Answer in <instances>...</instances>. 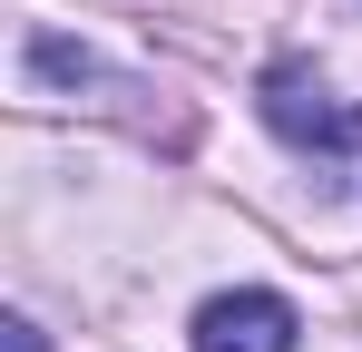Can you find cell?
Returning <instances> with one entry per match:
<instances>
[{
  "label": "cell",
  "mask_w": 362,
  "mask_h": 352,
  "mask_svg": "<svg viewBox=\"0 0 362 352\" xmlns=\"http://www.w3.org/2000/svg\"><path fill=\"white\" fill-rule=\"evenodd\" d=\"M294 303L284 293H216L206 313H196V333L186 343L196 352H294Z\"/></svg>",
  "instance_id": "cell-2"
},
{
  "label": "cell",
  "mask_w": 362,
  "mask_h": 352,
  "mask_svg": "<svg viewBox=\"0 0 362 352\" xmlns=\"http://www.w3.org/2000/svg\"><path fill=\"white\" fill-rule=\"evenodd\" d=\"M255 98H264V127H284L294 147H353L362 137V108H333L313 69H264Z\"/></svg>",
  "instance_id": "cell-1"
},
{
  "label": "cell",
  "mask_w": 362,
  "mask_h": 352,
  "mask_svg": "<svg viewBox=\"0 0 362 352\" xmlns=\"http://www.w3.org/2000/svg\"><path fill=\"white\" fill-rule=\"evenodd\" d=\"M10 333V352H40V323H0Z\"/></svg>",
  "instance_id": "cell-3"
}]
</instances>
